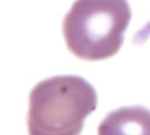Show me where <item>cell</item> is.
<instances>
[{
  "label": "cell",
  "instance_id": "2",
  "mask_svg": "<svg viewBox=\"0 0 150 135\" xmlns=\"http://www.w3.org/2000/svg\"><path fill=\"white\" fill-rule=\"evenodd\" d=\"M96 106V90L82 76L48 77L30 90L28 131L32 135L80 134L84 120Z\"/></svg>",
  "mask_w": 150,
  "mask_h": 135
},
{
  "label": "cell",
  "instance_id": "1",
  "mask_svg": "<svg viewBox=\"0 0 150 135\" xmlns=\"http://www.w3.org/2000/svg\"><path fill=\"white\" fill-rule=\"evenodd\" d=\"M130 20L128 0H75L63 18L62 34L79 59L105 60L121 49Z\"/></svg>",
  "mask_w": 150,
  "mask_h": 135
},
{
  "label": "cell",
  "instance_id": "3",
  "mask_svg": "<svg viewBox=\"0 0 150 135\" xmlns=\"http://www.w3.org/2000/svg\"><path fill=\"white\" fill-rule=\"evenodd\" d=\"M138 127L141 131L150 133V112L141 107L122 108L110 113L104 121H102L98 133L122 131L123 128Z\"/></svg>",
  "mask_w": 150,
  "mask_h": 135
}]
</instances>
